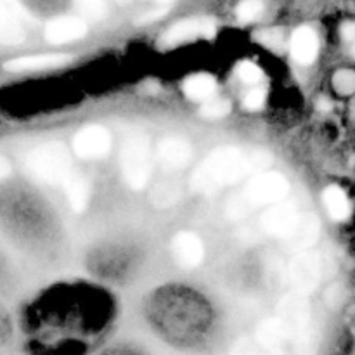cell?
<instances>
[{"label":"cell","instance_id":"1","mask_svg":"<svg viewBox=\"0 0 355 355\" xmlns=\"http://www.w3.org/2000/svg\"><path fill=\"white\" fill-rule=\"evenodd\" d=\"M270 156L260 149L227 146L207 156L191 175V189L200 194H211L218 189L239 182L250 173L266 170Z\"/></svg>","mask_w":355,"mask_h":355},{"label":"cell","instance_id":"2","mask_svg":"<svg viewBox=\"0 0 355 355\" xmlns=\"http://www.w3.org/2000/svg\"><path fill=\"white\" fill-rule=\"evenodd\" d=\"M288 193H290V182L283 173L260 170V172L253 173L241 193L229 200L225 211L231 218L239 220V218L248 217L257 208L284 200Z\"/></svg>","mask_w":355,"mask_h":355},{"label":"cell","instance_id":"3","mask_svg":"<svg viewBox=\"0 0 355 355\" xmlns=\"http://www.w3.org/2000/svg\"><path fill=\"white\" fill-rule=\"evenodd\" d=\"M26 166L35 179L58 186H64L66 180L73 175L71 156L61 142L37 146L28 155Z\"/></svg>","mask_w":355,"mask_h":355},{"label":"cell","instance_id":"4","mask_svg":"<svg viewBox=\"0 0 355 355\" xmlns=\"http://www.w3.org/2000/svg\"><path fill=\"white\" fill-rule=\"evenodd\" d=\"M151 142L146 135L134 134L121 148V172L128 186L141 191L151 175Z\"/></svg>","mask_w":355,"mask_h":355},{"label":"cell","instance_id":"5","mask_svg":"<svg viewBox=\"0 0 355 355\" xmlns=\"http://www.w3.org/2000/svg\"><path fill=\"white\" fill-rule=\"evenodd\" d=\"M277 319L283 324L284 331L290 342L304 343L307 340L309 322H311V309L304 293L288 295L279 304V315Z\"/></svg>","mask_w":355,"mask_h":355},{"label":"cell","instance_id":"6","mask_svg":"<svg viewBox=\"0 0 355 355\" xmlns=\"http://www.w3.org/2000/svg\"><path fill=\"white\" fill-rule=\"evenodd\" d=\"M321 279V259L318 253L298 252V255L290 263V281L293 284L295 291L298 293H311L315 290Z\"/></svg>","mask_w":355,"mask_h":355},{"label":"cell","instance_id":"7","mask_svg":"<svg viewBox=\"0 0 355 355\" xmlns=\"http://www.w3.org/2000/svg\"><path fill=\"white\" fill-rule=\"evenodd\" d=\"M73 149L76 156L83 159H99L110 153L111 134L101 125H89L83 127L73 141Z\"/></svg>","mask_w":355,"mask_h":355},{"label":"cell","instance_id":"8","mask_svg":"<svg viewBox=\"0 0 355 355\" xmlns=\"http://www.w3.org/2000/svg\"><path fill=\"white\" fill-rule=\"evenodd\" d=\"M298 217H300V214H298L297 207L291 201L281 200L270 205L269 210L263 214L262 229L266 231V234L284 239L293 231Z\"/></svg>","mask_w":355,"mask_h":355},{"label":"cell","instance_id":"9","mask_svg":"<svg viewBox=\"0 0 355 355\" xmlns=\"http://www.w3.org/2000/svg\"><path fill=\"white\" fill-rule=\"evenodd\" d=\"M215 35V23L211 19H186L173 24L162 38L165 47L196 40V38H211Z\"/></svg>","mask_w":355,"mask_h":355},{"label":"cell","instance_id":"10","mask_svg":"<svg viewBox=\"0 0 355 355\" xmlns=\"http://www.w3.org/2000/svg\"><path fill=\"white\" fill-rule=\"evenodd\" d=\"M156 158L165 170H180L189 165L193 158V146L182 137H166L159 142Z\"/></svg>","mask_w":355,"mask_h":355},{"label":"cell","instance_id":"11","mask_svg":"<svg viewBox=\"0 0 355 355\" xmlns=\"http://www.w3.org/2000/svg\"><path fill=\"white\" fill-rule=\"evenodd\" d=\"M172 252L177 263L180 267H186V269H193V267L200 266L205 257L203 243H201V239L194 232L189 231L179 232L173 238Z\"/></svg>","mask_w":355,"mask_h":355},{"label":"cell","instance_id":"12","mask_svg":"<svg viewBox=\"0 0 355 355\" xmlns=\"http://www.w3.org/2000/svg\"><path fill=\"white\" fill-rule=\"evenodd\" d=\"M87 33V24L85 21L80 17L73 16H62L55 17V19L49 21L45 26V38L51 44L61 45L75 42L78 38H83Z\"/></svg>","mask_w":355,"mask_h":355},{"label":"cell","instance_id":"13","mask_svg":"<svg viewBox=\"0 0 355 355\" xmlns=\"http://www.w3.org/2000/svg\"><path fill=\"white\" fill-rule=\"evenodd\" d=\"M291 55L297 62L300 64H311V62L315 61L319 52V40L318 35L312 28L302 26L291 35Z\"/></svg>","mask_w":355,"mask_h":355},{"label":"cell","instance_id":"14","mask_svg":"<svg viewBox=\"0 0 355 355\" xmlns=\"http://www.w3.org/2000/svg\"><path fill=\"white\" fill-rule=\"evenodd\" d=\"M319 238V222L314 215H300L295 224L293 231L284 238L290 250L295 252H304L309 250Z\"/></svg>","mask_w":355,"mask_h":355},{"label":"cell","instance_id":"15","mask_svg":"<svg viewBox=\"0 0 355 355\" xmlns=\"http://www.w3.org/2000/svg\"><path fill=\"white\" fill-rule=\"evenodd\" d=\"M69 61L66 54H40V55H24V58L12 59L3 64L7 71L23 73V71H42L49 68H59Z\"/></svg>","mask_w":355,"mask_h":355},{"label":"cell","instance_id":"16","mask_svg":"<svg viewBox=\"0 0 355 355\" xmlns=\"http://www.w3.org/2000/svg\"><path fill=\"white\" fill-rule=\"evenodd\" d=\"M257 342L260 347H263L269 352H283L286 343L290 342L284 331L283 324L277 318L267 319L262 324L259 326V331H257Z\"/></svg>","mask_w":355,"mask_h":355},{"label":"cell","instance_id":"17","mask_svg":"<svg viewBox=\"0 0 355 355\" xmlns=\"http://www.w3.org/2000/svg\"><path fill=\"white\" fill-rule=\"evenodd\" d=\"M24 40L23 21L0 2V44L16 45Z\"/></svg>","mask_w":355,"mask_h":355},{"label":"cell","instance_id":"18","mask_svg":"<svg viewBox=\"0 0 355 355\" xmlns=\"http://www.w3.org/2000/svg\"><path fill=\"white\" fill-rule=\"evenodd\" d=\"M182 89L189 99L207 101L210 97H214L215 90H217V82L208 73H198V75L187 76Z\"/></svg>","mask_w":355,"mask_h":355},{"label":"cell","instance_id":"19","mask_svg":"<svg viewBox=\"0 0 355 355\" xmlns=\"http://www.w3.org/2000/svg\"><path fill=\"white\" fill-rule=\"evenodd\" d=\"M62 187H64V193L66 196H68L69 205H71L76 211H82L83 208L87 207V203H89V196H90L87 180L83 179V177L73 173V175L66 180Z\"/></svg>","mask_w":355,"mask_h":355},{"label":"cell","instance_id":"20","mask_svg":"<svg viewBox=\"0 0 355 355\" xmlns=\"http://www.w3.org/2000/svg\"><path fill=\"white\" fill-rule=\"evenodd\" d=\"M324 205L335 220H345L350 214V203L342 187L329 186L324 191Z\"/></svg>","mask_w":355,"mask_h":355},{"label":"cell","instance_id":"21","mask_svg":"<svg viewBox=\"0 0 355 355\" xmlns=\"http://www.w3.org/2000/svg\"><path fill=\"white\" fill-rule=\"evenodd\" d=\"M180 196L179 186L173 182H163L153 189V201L158 207H170V205L177 203Z\"/></svg>","mask_w":355,"mask_h":355},{"label":"cell","instance_id":"22","mask_svg":"<svg viewBox=\"0 0 355 355\" xmlns=\"http://www.w3.org/2000/svg\"><path fill=\"white\" fill-rule=\"evenodd\" d=\"M263 10V2L262 0H241L239 6L236 7V16L243 23H250V21H255L257 17L262 14Z\"/></svg>","mask_w":355,"mask_h":355},{"label":"cell","instance_id":"23","mask_svg":"<svg viewBox=\"0 0 355 355\" xmlns=\"http://www.w3.org/2000/svg\"><path fill=\"white\" fill-rule=\"evenodd\" d=\"M229 111H231V104L225 99H207L205 104L201 106V116L211 118V120H217V118L227 116Z\"/></svg>","mask_w":355,"mask_h":355},{"label":"cell","instance_id":"24","mask_svg":"<svg viewBox=\"0 0 355 355\" xmlns=\"http://www.w3.org/2000/svg\"><path fill=\"white\" fill-rule=\"evenodd\" d=\"M80 12L89 19H103L106 16V2L104 0H75Z\"/></svg>","mask_w":355,"mask_h":355},{"label":"cell","instance_id":"25","mask_svg":"<svg viewBox=\"0 0 355 355\" xmlns=\"http://www.w3.org/2000/svg\"><path fill=\"white\" fill-rule=\"evenodd\" d=\"M333 87L343 96L355 92V71L352 69H340L333 76Z\"/></svg>","mask_w":355,"mask_h":355},{"label":"cell","instance_id":"26","mask_svg":"<svg viewBox=\"0 0 355 355\" xmlns=\"http://www.w3.org/2000/svg\"><path fill=\"white\" fill-rule=\"evenodd\" d=\"M236 73H238V76L241 78V82L248 83V85H255V83H259L263 76L262 69H260L259 66L252 61L239 62Z\"/></svg>","mask_w":355,"mask_h":355},{"label":"cell","instance_id":"27","mask_svg":"<svg viewBox=\"0 0 355 355\" xmlns=\"http://www.w3.org/2000/svg\"><path fill=\"white\" fill-rule=\"evenodd\" d=\"M266 99H267V92L263 89H253L250 90L248 94H246L245 97V107L250 111H257L260 110V107L266 104Z\"/></svg>","mask_w":355,"mask_h":355},{"label":"cell","instance_id":"28","mask_svg":"<svg viewBox=\"0 0 355 355\" xmlns=\"http://www.w3.org/2000/svg\"><path fill=\"white\" fill-rule=\"evenodd\" d=\"M0 2H2L3 6L10 10V12L16 14L21 21H31L30 12H28L26 7L21 3V0H0Z\"/></svg>","mask_w":355,"mask_h":355},{"label":"cell","instance_id":"29","mask_svg":"<svg viewBox=\"0 0 355 355\" xmlns=\"http://www.w3.org/2000/svg\"><path fill=\"white\" fill-rule=\"evenodd\" d=\"M342 37L345 38L347 42H354L355 40V23L354 21H349L342 26Z\"/></svg>","mask_w":355,"mask_h":355},{"label":"cell","instance_id":"30","mask_svg":"<svg viewBox=\"0 0 355 355\" xmlns=\"http://www.w3.org/2000/svg\"><path fill=\"white\" fill-rule=\"evenodd\" d=\"M10 173V163L3 156H0V180L6 179Z\"/></svg>","mask_w":355,"mask_h":355},{"label":"cell","instance_id":"31","mask_svg":"<svg viewBox=\"0 0 355 355\" xmlns=\"http://www.w3.org/2000/svg\"><path fill=\"white\" fill-rule=\"evenodd\" d=\"M118 3H127V2H130V0H116Z\"/></svg>","mask_w":355,"mask_h":355},{"label":"cell","instance_id":"32","mask_svg":"<svg viewBox=\"0 0 355 355\" xmlns=\"http://www.w3.org/2000/svg\"><path fill=\"white\" fill-rule=\"evenodd\" d=\"M158 2H163V3H168V2H172V0H158Z\"/></svg>","mask_w":355,"mask_h":355}]
</instances>
